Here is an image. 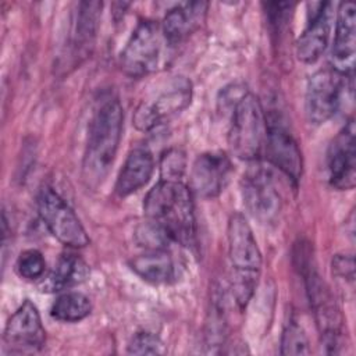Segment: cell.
<instances>
[{
    "mask_svg": "<svg viewBox=\"0 0 356 356\" xmlns=\"http://www.w3.org/2000/svg\"><path fill=\"white\" fill-rule=\"evenodd\" d=\"M122 122L124 113L117 97L104 99L95 110L82 160V177L88 185H99L108 174L121 140Z\"/></svg>",
    "mask_w": 356,
    "mask_h": 356,
    "instance_id": "6da1fadb",
    "label": "cell"
},
{
    "mask_svg": "<svg viewBox=\"0 0 356 356\" xmlns=\"http://www.w3.org/2000/svg\"><path fill=\"white\" fill-rule=\"evenodd\" d=\"M147 220L161 227L172 242L192 246L196 238L192 191L182 181H160L145 197Z\"/></svg>",
    "mask_w": 356,
    "mask_h": 356,
    "instance_id": "7a4b0ae2",
    "label": "cell"
},
{
    "mask_svg": "<svg viewBox=\"0 0 356 356\" xmlns=\"http://www.w3.org/2000/svg\"><path fill=\"white\" fill-rule=\"evenodd\" d=\"M227 238L231 263V291L238 306L243 309L257 285L261 253L249 222L241 213H234L229 217Z\"/></svg>",
    "mask_w": 356,
    "mask_h": 356,
    "instance_id": "3957f363",
    "label": "cell"
},
{
    "mask_svg": "<svg viewBox=\"0 0 356 356\" xmlns=\"http://www.w3.org/2000/svg\"><path fill=\"white\" fill-rule=\"evenodd\" d=\"M267 118L259 99L252 93H242L232 104L228 143L234 156L241 160H256L264 149Z\"/></svg>",
    "mask_w": 356,
    "mask_h": 356,
    "instance_id": "277c9868",
    "label": "cell"
},
{
    "mask_svg": "<svg viewBox=\"0 0 356 356\" xmlns=\"http://www.w3.org/2000/svg\"><path fill=\"white\" fill-rule=\"evenodd\" d=\"M36 209L50 234L63 245L83 248L90 241L70 204L51 188L43 186L36 196Z\"/></svg>",
    "mask_w": 356,
    "mask_h": 356,
    "instance_id": "5b68a950",
    "label": "cell"
},
{
    "mask_svg": "<svg viewBox=\"0 0 356 356\" xmlns=\"http://www.w3.org/2000/svg\"><path fill=\"white\" fill-rule=\"evenodd\" d=\"M241 193L249 214L260 224L275 222L282 207V199L270 168L252 165L241 179Z\"/></svg>",
    "mask_w": 356,
    "mask_h": 356,
    "instance_id": "8992f818",
    "label": "cell"
},
{
    "mask_svg": "<svg viewBox=\"0 0 356 356\" xmlns=\"http://www.w3.org/2000/svg\"><path fill=\"white\" fill-rule=\"evenodd\" d=\"M192 100V83L184 76L171 79L154 99L143 102L135 111L134 124L139 131H150L185 110Z\"/></svg>",
    "mask_w": 356,
    "mask_h": 356,
    "instance_id": "52a82bcc",
    "label": "cell"
},
{
    "mask_svg": "<svg viewBox=\"0 0 356 356\" xmlns=\"http://www.w3.org/2000/svg\"><path fill=\"white\" fill-rule=\"evenodd\" d=\"M349 76L352 75H342L331 67L320 70L310 76L306 88L305 107L307 120L312 124H324L337 113L348 86L346 78Z\"/></svg>",
    "mask_w": 356,
    "mask_h": 356,
    "instance_id": "ba28073f",
    "label": "cell"
},
{
    "mask_svg": "<svg viewBox=\"0 0 356 356\" xmlns=\"http://www.w3.org/2000/svg\"><path fill=\"white\" fill-rule=\"evenodd\" d=\"M160 50L161 39L157 25L149 19L140 21L121 51L122 71L132 78L153 72L159 65Z\"/></svg>",
    "mask_w": 356,
    "mask_h": 356,
    "instance_id": "9c48e42d",
    "label": "cell"
},
{
    "mask_svg": "<svg viewBox=\"0 0 356 356\" xmlns=\"http://www.w3.org/2000/svg\"><path fill=\"white\" fill-rule=\"evenodd\" d=\"M4 346L11 353L38 352L46 342V331L38 307L29 300L14 312L8 318L3 335Z\"/></svg>",
    "mask_w": 356,
    "mask_h": 356,
    "instance_id": "30bf717a",
    "label": "cell"
},
{
    "mask_svg": "<svg viewBox=\"0 0 356 356\" xmlns=\"http://www.w3.org/2000/svg\"><path fill=\"white\" fill-rule=\"evenodd\" d=\"M355 122L350 118L328 147L327 171L331 186L346 191L356 182Z\"/></svg>",
    "mask_w": 356,
    "mask_h": 356,
    "instance_id": "8fae6325",
    "label": "cell"
},
{
    "mask_svg": "<svg viewBox=\"0 0 356 356\" xmlns=\"http://www.w3.org/2000/svg\"><path fill=\"white\" fill-rule=\"evenodd\" d=\"M231 172L232 164L224 152L202 153L192 164L189 189L200 197H216L227 186Z\"/></svg>",
    "mask_w": 356,
    "mask_h": 356,
    "instance_id": "7c38bea8",
    "label": "cell"
},
{
    "mask_svg": "<svg viewBox=\"0 0 356 356\" xmlns=\"http://www.w3.org/2000/svg\"><path fill=\"white\" fill-rule=\"evenodd\" d=\"M264 149L267 160L296 184L303 168L302 153L292 134L277 120H267Z\"/></svg>",
    "mask_w": 356,
    "mask_h": 356,
    "instance_id": "4fadbf2b",
    "label": "cell"
},
{
    "mask_svg": "<svg viewBox=\"0 0 356 356\" xmlns=\"http://www.w3.org/2000/svg\"><path fill=\"white\" fill-rule=\"evenodd\" d=\"M356 56V7L352 3L339 4L335 36L331 49V68L342 75H352Z\"/></svg>",
    "mask_w": 356,
    "mask_h": 356,
    "instance_id": "5bb4252c",
    "label": "cell"
},
{
    "mask_svg": "<svg viewBox=\"0 0 356 356\" xmlns=\"http://www.w3.org/2000/svg\"><path fill=\"white\" fill-rule=\"evenodd\" d=\"M334 8V3H321L313 13L296 42V56L300 61L314 63L324 53L331 38Z\"/></svg>",
    "mask_w": 356,
    "mask_h": 356,
    "instance_id": "9a60e30c",
    "label": "cell"
},
{
    "mask_svg": "<svg viewBox=\"0 0 356 356\" xmlns=\"http://www.w3.org/2000/svg\"><path fill=\"white\" fill-rule=\"evenodd\" d=\"M207 3L192 1L178 4L167 11L163 18L161 32L170 46L182 43L202 22L206 14Z\"/></svg>",
    "mask_w": 356,
    "mask_h": 356,
    "instance_id": "2e32d148",
    "label": "cell"
},
{
    "mask_svg": "<svg viewBox=\"0 0 356 356\" xmlns=\"http://www.w3.org/2000/svg\"><path fill=\"white\" fill-rule=\"evenodd\" d=\"M154 170V159L149 149L135 147L132 149L125 161L115 182V192L118 196L125 197L132 195L145 186L152 178Z\"/></svg>",
    "mask_w": 356,
    "mask_h": 356,
    "instance_id": "e0dca14e",
    "label": "cell"
},
{
    "mask_svg": "<svg viewBox=\"0 0 356 356\" xmlns=\"http://www.w3.org/2000/svg\"><path fill=\"white\" fill-rule=\"evenodd\" d=\"M102 14V3L82 1L76 7L75 21L72 26V56L76 58L86 57L95 43L99 21Z\"/></svg>",
    "mask_w": 356,
    "mask_h": 356,
    "instance_id": "ac0fdd59",
    "label": "cell"
},
{
    "mask_svg": "<svg viewBox=\"0 0 356 356\" xmlns=\"http://www.w3.org/2000/svg\"><path fill=\"white\" fill-rule=\"evenodd\" d=\"M88 277V264L74 253H64L57 259L47 280L42 284V291L60 292L64 289H70L75 285L82 284Z\"/></svg>",
    "mask_w": 356,
    "mask_h": 356,
    "instance_id": "d6986e66",
    "label": "cell"
},
{
    "mask_svg": "<svg viewBox=\"0 0 356 356\" xmlns=\"http://www.w3.org/2000/svg\"><path fill=\"white\" fill-rule=\"evenodd\" d=\"M131 268L146 282L160 285L175 278V266L165 250H149L129 261Z\"/></svg>",
    "mask_w": 356,
    "mask_h": 356,
    "instance_id": "ffe728a7",
    "label": "cell"
},
{
    "mask_svg": "<svg viewBox=\"0 0 356 356\" xmlns=\"http://www.w3.org/2000/svg\"><path fill=\"white\" fill-rule=\"evenodd\" d=\"M92 312V303L86 295L76 291L61 293L51 305L53 318L64 323H76L88 317Z\"/></svg>",
    "mask_w": 356,
    "mask_h": 356,
    "instance_id": "44dd1931",
    "label": "cell"
},
{
    "mask_svg": "<svg viewBox=\"0 0 356 356\" xmlns=\"http://www.w3.org/2000/svg\"><path fill=\"white\" fill-rule=\"evenodd\" d=\"M281 353L282 355H307L309 353V341L302 325L291 318L281 337Z\"/></svg>",
    "mask_w": 356,
    "mask_h": 356,
    "instance_id": "7402d4cb",
    "label": "cell"
},
{
    "mask_svg": "<svg viewBox=\"0 0 356 356\" xmlns=\"http://www.w3.org/2000/svg\"><path fill=\"white\" fill-rule=\"evenodd\" d=\"M135 241L147 250H165V246L172 242L165 231L150 220H146L136 228Z\"/></svg>",
    "mask_w": 356,
    "mask_h": 356,
    "instance_id": "603a6c76",
    "label": "cell"
},
{
    "mask_svg": "<svg viewBox=\"0 0 356 356\" xmlns=\"http://www.w3.org/2000/svg\"><path fill=\"white\" fill-rule=\"evenodd\" d=\"M186 170V156L181 149L172 147L163 153L160 175L163 181H181Z\"/></svg>",
    "mask_w": 356,
    "mask_h": 356,
    "instance_id": "cb8c5ba5",
    "label": "cell"
},
{
    "mask_svg": "<svg viewBox=\"0 0 356 356\" xmlns=\"http://www.w3.org/2000/svg\"><path fill=\"white\" fill-rule=\"evenodd\" d=\"M44 268H46L44 257L36 249L24 250L15 261V270L18 275L25 280L40 278L44 273Z\"/></svg>",
    "mask_w": 356,
    "mask_h": 356,
    "instance_id": "d4e9b609",
    "label": "cell"
},
{
    "mask_svg": "<svg viewBox=\"0 0 356 356\" xmlns=\"http://www.w3.org/2000/svg\"><path fill=\"white\" fill-rule=\"evenodd\" d=\"M164 352V343L156 334L143 331L132 337L128 343V353L131 355H157Z\"/></svg>",
    "mask_w": 356,
    "mask_h": 356,
    "instance_id": "484cf974",
    "label": "cell"
},
{
    "mask_svg": "<svg viewBox=\"0 0 356 356\" xmlns=\"http://www.w3.org/2000/svg\"><path fill=\"white\" fill-rule=\"evenodd\" d=\"M332 270L335 274L343 280L353 281L355 278V263L352 256H335L332 260Z\"/></svg>",
    "mask_w": 356,
    "mask_h": 356,
    "instance_id": "4316f807",
    "label": "cell"
}]
</instances>
